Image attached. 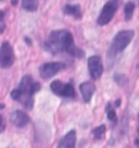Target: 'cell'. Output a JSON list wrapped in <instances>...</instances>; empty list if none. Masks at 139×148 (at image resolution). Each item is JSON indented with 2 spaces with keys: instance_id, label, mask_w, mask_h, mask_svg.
<instances>
[{
  "instance_id": "obj_7",
  "label": "cell",
  "mask_w": 139,
  "mask_h": 148,
  "mask_svg": "<svg viewBox=\"0 0 139 148\" xmlns=\"http://www.w3.org/2000/svg\"><path fill=\"white\" fill-rule=\"evenodd\" d=\"M64 68L65 64L62 62H47L39 66V75L42 79H50Z\"/></svg>"
},
{
  "instance_id": "obj_20",
  "label": "cell",
  "mask_w": 139,
  "mask_h": 148,
  "mask_svg": "<svg viewBox=\"0 0 139 148\" xmlns=\"http://www.w3.org/2000/svg\"><path fill=\"white\" fill-rule=\"evenodd\" d=\"M5 23H0V34H2V33L5 32Z\"/></svg>"
},
{
  "instance_id": "obj_12",
  "label": "cell",
  "mask_w": 139,
  "mask_h": 148,
  "mask_svg": "<svg viewBox=\"0 0 139 148\" xmlns=\"http://www.w3.org/2000/svg\"><path fill=\"white\" fill-rule=\"evenodd\" d=\"M63 12L67 15H72L74 16L76 20H79L82 18V12H80V5H71L67 3L65 5V7L63 8Z\"/></svg>"
},
{
  "instance_id": "obj_2",
  "label": "cell",
  "mask_w": 139,
  "mask_h": 148,
  "mask_svg": "<svg viewBox=\"0 0 139 148\" xmlns=\"http://www.w3.org/2000/svg\"><path fill=\"white\" fill-rule=\"evenodd\" d=\"M42 85L33 79L32 75H25L20 82V86L11 92V97L15 101H19L24 108L31 110L34 106L33 96L39 92Z\"/></svg>"
},
{
  "instance_id": "obj_22",
  "label": "cell",
  "mask_w": 139,
  "mask_h": 148,
  "mask_svg": "<svg viewBox=\"0 0 139 148\" xmlns=\"http://www.w3.org/2000/svg\"><path fill=\"white\" fill-rule=\"evenodd\" d=\"M5 108V105L3 103H0V109H3Z\"/></svg>"
},
{
  "instance_id": "obj_6",
  "label": "cell",
  "mask_w": 139,
  "mask_h": 148,
  "mask_svg": "<svg viewBox=\"0 0 139 148\" xmlns=\"http://www.w3.org/2000/svg\"><path fill=\"white\" fill-rule=\"evenodd\" d=\"M15 61L14 50L9 42H5L0 46V68L9 69Z\"/></svg>"
},
{
  "instance_id": "obj_13",
  "label": "cell",
  "mask_w": 139,
  "mask_h": 148,
  "mask_svg": "<svg viewBox=\"0 0 139 148\" xmlns=\"http://www.w3.org/2000/svg\"><path fill=\"white\" fill-rule=\"evenodd\" d=\"M39 2L35 0H23L22 1V8L28 12H35L38 9Z\"/></svg>"
},
{
  "instance_id": "obj_3",
  "label": "cell",
  "mask_w": 139,
  "mask_h": 148,
  "mask_svg": "<svg viewBox=\"0 0 139 148\" xmlns=\"http://www.w3.org/2000/svg\"><path fill=\"white\" fill-rule=\"evenodd\" d=\"M135 33L134 31H129V29H126V31H121L115 35L114 39L112 40V44L110 46V49L108 51V56L110 58L115 57L116 55L121 53L122 51L125 50V48L130 44V42L133 40V37H134Z\"/></svg>"
},
{
  "instance_id": "obj_16",
  "label": "cell",
  "mask_w": 139,
  "mask_h": 148,
  "mask_svg": "<svg viewBox=\"0 0 139 148\" xmlns=\"http://www.w3.org/2000/svg\"><path fill=\"white\" fill-rule=\"evenodd\" d=\"M107 113H108V119L112 122H115L116 121V113H115V110L111 108L110 105H108V108H107Z\"/></svg>"
},
{
  "instance_id": "obj_10",
  "label": "cell",
  "mask_w": 139,
  "mask_h": 148,
  "mask_svg": "<svg viewBox=\"0 0 139 148\" xmlns=\"http://www.w3.org/2000/svg\"><path fill=\"white\" fill-rule=\"evenodd\" d=\"M76 147V132L74 130L69 131L60 139L57 148H75Z\"/></svg>"
},
{
  "instance_id": "obj_23",
  "label": "cell",
  "mask_w": 139,
  "mask_h": 148,
  "mask_svg": "<svg viewBox=\"0 0 139 148\" xmlns=\"http://www.w3.org/2000/svg\"><path fill=\"white\" fill-rule=\"evenodd\" d=\"M11 2H12V5H15L16 3H18V1H14V0H13V1H11Z\"/></svg>"
},
{
  "instance_id": "obj_11",
  "label": "cell",
  "mask_w": 139,
  "mask_h": 148,
  "mask_svg": "<svg viewBox=\"0 0 139 148\" xmlns=\"http://www.w3.org/2000/svg\"><path fill=\"white\" fill-rule=\"evenodd\" d=\"M79 90L82 92V96L85 102H89L91 100V97L96 92V86L93 82H84L79 85Z\"/></svg>"
},
{
  "instance_id": "obj_14",
  "label": "cell",
  "mask_w": 139,
  "mask_h": 148,
  "mask_svg": "<svg viewBox=\"0 0 139 148\" xmlns=\"http://www.w3.org/2000/svg\"><path fill=\"white\" fill-rule=\"evenodd\" d=\"M106 130H107V127H106L104 124H101V125H99V126H97V127L93 131V138L96 139V140L102 139L103 136H104V134H106Z\"/></svg>"
},
{
  "instance_id": "obj_18",
  "label": "cell",
  "mask_w": 139,
  "mask_h": 148,
  "mask_svg": "<svg viewBox=\"0 0 139 148\" xmlns=\"http://www.w3.org/2000/svg\"><path fill=\"white\" fill-rule=\"evenodd\" d=\"M5 16V12L3 10H0V23H3Z\"/></svg>"
},
{
  "instance_id": "obj_19",
  "label": "cell",
  "mask_w": 139,
  "mask_h": 148,
  "mask_svg": "<svg viewBox=\"0 0 139 148\" xmlns=\"http://www.w3.org/2000/svg\"><path fill=\"white\" fill-rule=\"evenodd\" d=\"M24 42H26L28 46H32V40L29 39V37H25V38H24Z\"/></svg>"
},
{
  "instance_id": "obj_21",
  "label": "cell",
  "mask_w": 139,
  "mask_h": 148,
  "mask_svg": "<svg viewBox=\"0 0 139 148\" xmlns=\"http://www.w3.org/2000/svg\"><path fill=\"white\" fill-rule=\"evenodd\" d=\"M135 144H136V146L139 148V139H136V140H135Z\"/></svg>"
},
{
  "instance_id": "obj_8",
  "label": "cell",
  "mask_w": 139,
  "mask_h": 148,
  "mask_svg": "<svg viewBox=\"0 0 139 148\" xmlns=\"http://www.w3.org/2000/svg\"><path fill=\"white\" fill-rule=\"evenodd\" d=\"M87 64H88L89 74L91 79L93 81L100 79L103 73V64H102L101 58L99 56H91L88 58Z\"/></svg>"
},
{
  "instance_id": "obj_5",
  "label": "cell",
  "mask_w": 139,
  "mask_h": 148,
  "mask_svg": "<svg viewBox=\"0 0 139 148\" xmlns=\"http://www.w3.org/2000/svg\"><path fill=\"white\" fill-rule=\"evenodd\" d=\"M119 9V2L117 1H108L106 5H103L101 12L98 16L97 22L99 25H107L112 21V18H114L116 11Z\"/></svg>"
},
{
  "instance_id": "obj_17",
  "label": "cell",
  "mask_w": 139,
  "mask_h": 148,
  "mask_svg": "<svg viewBox=\"0 0 139 148\" xmlns=\"http://www.w3.org/2000/svg\"><path fill=\"white\" fill-rule=\"evenodd\" d=\"M5 120H3V118H2V116L0 114V133H2V132L5 131Z\"/></svg>"
},
{
  "instance_id": "obj_4",
  "label": "cell",
  "mask_w": 139,
  "mask_h": 148,
  "mask_svg": "<svg viewBox=\"0 0 139 148\" xmlns=\"http://www.w3.org/2000/svg\"><path fill=\"white\" fill-rule=\"evenodd\" d=\"M51 92L62 98H74L76 96L74 86L72 83H63L60 79H56L50 84Z\"/></svg>"
},
{
  "instance_id": "obj_9",
  "label": "cell",
  "mask_w": 139,
  "mask_h": 148,
  "mask_svg": "<svg viewBox=\"0 0 139 148\" xmlns=\"http://www.w3.org/2000/svg\"><path fill=\"white\" fill-rule=\"evenodd\" d=\"M10 121L13 125H15L16 127H24L29 123V116L21 110H15L11 113L10 116Z\"/></svg>"
},
{
  "instance_id": "obj_24",
  "label": "cell",
  "mask_w": 139,
  "mask_h": 148,
  "mask_svg": "<svg viewBox=\"0 0 139 148\" xmlns=\"http://www.w3.org/2000/svg\"><path fill=\"white\" fill-rule=\"evenodd\" d=\"M138 132H139V131H138Z\"/></svg>"
},
{
  "instance_id": "obj_1",
  "label": "cell",
  "mask_w": 139,
  "mask_h": 148,
  "mask_svg": "<svg viewBox=\"0 0 139 148\" xmlns=\"http://www.w3.org/2000/svg\"><path fill=\"white\" fill-rule=\"evenodd\" d=\"M44 47L52 55L66 52L67 55L78 59H82L85 56V52L80 48L75 46L73 35L66 29L51 32Z\"/></svg>"
},
{
  "instance_id": "obj_15",
  "label": "cell",
  "mask_w": 139,
  "mask_h": 148,
  "mask_svg": "<svg viewBox=\"0 0 139 148\" xmlns=\"http://www.w3.org/2000/svg\"><path fill=\"white\" fill-rule=\"evenodd\" d=\"M135 11V3L134 2H127L124 8V15H125L126 21H130Z\"/></svg>"
}]
</instances>
